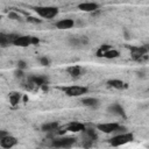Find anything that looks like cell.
<instances>
[{
  "instance_id": "cell-1",
  "label": "cell",
  "mask_w": 149,
  "mask_h": 149,
  "mask_svg": "<svg viewBox=\"0 0 149 149\" xmlns=\"http://www.w3.org/2000/svg\"><path fill=\"white\" fill-rule=\"evenodd\" d=\"M134 140V135L132 133H118L115 136H113L112 139H109V144L112 147H120L123 146L128 142H132Z\"/></svg>"
},
{
  "instance_id": "cell-2",
  "label": "cell",
  "mask_w": 149,
  "mask_h": 149,
  "mask_svg": "<svg viewBox=\"0 0 149 149\" xmlns=\"http://www.w3.org/2000/svg\"><path fill=\"white\" fill-rule=\"evenodd\" d=\"M34 10L43 19H54L58 14V8L54 6H37L34 8Z\"/></svg>"
},
{
  "instance_id": "cell-3",
  "label": "cell",
  "mask_w": 149,
  "mask_h": 149,
  "mask_svg": "<svg viewBox=\"0 0 149 149\" xmlns=\"http://www.w3.org/2000/svg\"><path fill=\"white\" fill-rule=\"evenodd\" d=\"M98 130L105 133V134H112V133H123L126 130L125 127L120 126L118 122H105L97 125Z\"/></svg>"
},
{
  "instance_id": "cell-4",
  "label": "cell",
  "mask_w": 149,
  "mask_h": 149,
  "mask_svg": "<svg viewBox=\"0 0 149 149\" xmlns=\"http://www.w3.org/2000/svg\"><path fill=\"white\" fill-rule=\"evenodd\" d=\"M40 40L35 36H29V35H17L15 40L13 41V44L16 47H28L33 44H38Z\"/></svg>"
},
{
  "instance_id": "cell-5",
  "label": "cell",
  "mask_w": 149,
  "mask_h": 149,
  "mask_svg": "<svg viewBox=\"0 0 149 149\" xmlns=\"http://www.w3.org/2000/svg\"><path fill=\"white\" fill-rule=\"evenodd\" d=\"M63 92L69 97H80L87 93L88 88L86 86H79V85H71L66 87H62Z\"/></svg>"
},
{
  "instance_id": "cell-6",
  "label": "cell",
  "mask_w": 149,
  "mask_h": 149,
  "mask_svg": "<svg viewBox=\"0 0 149 149\" xmlns=\"http://www.w3.org/2000/svg\"><path fill=\"white\" fill-rule=\"evenodd\" d=\"M76 137H71V136H64V137H59V139H54L51 142V147L55 148H70L76 143Z\"/></svg>"
},
{
  "instance_id": "cell-7",
  "label": "cell",
  "mask_w": 149,
  "mask_h": 149,
  "mask_svg": "<svg viewBox=\"0 0 149 149\" xmlns=\"http://www.w3.org/2000/svg\"><path fill=\"white\" fill-rule=\"evenodd\" d=\"M129 50H130L132 58L135 59V61H139L142 56L147 55V52H148V48L147 47H135V45H132V47H129Z\"/></svg>"
},
{
  "instance_id": "cell-8",
  "label": "cell",
  "mask_w": 149,
  "mask_h": 149,
  "mask_svg": "<svg viewBox=\"0 0 149 149\" xmlns=\"http://www.w3.org/2000/svg\"><path fill=\"white\" fill-rule=\"evenodd\" d=\"M17 36V34H5V33H0V47H8L9 44H13V41L15 40V37Z\"/></svg>"
},
{
  "instance_id": "cell-9",
  "label": "cell",
  "mask_w": 149,
  "mask_h": 149,
  "mask_svg": "<svg viewBox=\"0 0 149 149\" xmlns=\"http://www.w3.org/2000/svg\"><path fill=\"white\" fill-rule=\"evenodd\" d=\"M78 9H80L81 12H87V13H92L99 9V5L97 2H81L78 5Z\"/></svg>"
},
{
  "instance_id": "cell-10",
  "label": "cell",
  "mask_w": 149,
  "mask_h": 149,
  "mask_svg": "<svg viewBox=\"0 0 149 149\" xmlns=\"http://www.w3.org/2000/svg\"><path fill=\"white\" fill-rule=\"evenodd\" d=\"M16 144H17L16 137H14V136H12L9 134H7L6 136H3L0 140V146L3 147V148H12V147H14Z\"/></svg>"
},
{
  "instance_id": "cell-11",
  "label": "cell",
  "mask_w": 149,
  "mask_h": 149,
  "mask_svg": "<svg viewBox=\"0 0 149 149\" xmlns=\"http://www.w3.org/2000/svg\"><path fill=\"white\" fill-rule=\"evenodd\" d=\"M73 26H74V21L72 19H63V20H59L55 23V27L57 29H61V30L71 29Z\"/></svg>"
},
{
  "instance_id": "cell-12",
  "label": "cell",
  "mask_w": 149,
  "mask_h": 149,
  "mask_svg": "<svg viewBox=\"0 0 149 149\" xmlns=\"http://www.w3.org/2000/svg\"><path fill=\"white\" fill-rule=\"evenodd\" d=\"M29 81H30V84H33V85L43 86V87L45 88V86H47L49 79H48V77H45V76H31V77L29 78Z\"/></svg>"
},
{
  "instance_id": "cell-13",
  "label": "cell",
  "mask_w": 149,
  "mask_h": 149,
  "mask_svg": "<svg viewBox=\"0 0 149 149\" xmlns=\"http://www.w3.org/2000/svg\"><path fill=\"white\" fill-rule=\"evenodd\" d=\"M85 125L84 123H81V122H78V121H72V122H70L66 127H65V129L68 130V132H72V133H79V132H84L85 130Z\"/></svg>"
},
{
  "instance_id": "cell-14",
  "label": "cell",
  "mask_w": 149,
  "mask_h": 149,
  "mask_svg": "<svg viewBox=\"0 0 149 149\" xmlns=\"http://www.w3.org/2000/svg\"><path fill=\"white\" fill-rule=\"evenodd\" d=\"M88 43V38L86 36H80V37H71L70 38V44L73 47H81Z\"/></svg>"
},
{
  "instance_id": "cell-15",
  "label": "cell",
  "mask_w": 149,
  "mask_h": 149,
  "mask_svg": "<svg viewBox=\"0 0 149 149\" xmlns=\"http://www.w3.org/2000/svg\"><path fill=\"white\" fill-rule=\"evenodd\" d=\"M107 111L112 114H115V115H120V116H125V109L121 107V105L119 104H113V105H109Z\"/></svg>"
},
{
  "instance_id": "cell-16",
  "label": "cell",
  "mask_w": 149,
  "mask_h": 149,
  "mask_svg": "<svg viewBox=\"0 0 149 149\" xmlns=\"http://www.w3.org/2000/svg\"><path fill=\"white\" fill-rule=\"evenodd\" d=\"M58 127H59V125H58L57 121H51V122L43 123V125L41 126V129H42L43 132H45V133H51V132L57 130Z\"/></svg>"
},
{
  "instance_id": "cell-17",
  "label": "cell",
  "mask_w": 149,
  "mask_h": 149,
  "mask_svg": "<svg viewBox=\"0 0 149 149\" xmlns=\"http://www.w3.org/2000/svg\"><path fill=\"white\" fill-rule=\"evenodd\" d=\"M107 85L109 86V87H113V88H116V90H121V88H125L127 85L122 81V80H120V79H109L108 81H107Z\"/></svg>"
},
{
  "instance_id": "cell-18",
  "label": "cell",
  "mask_w": 149,
  "mask_h": 149,
  "mask_svg": "<svg viewBox=\"0 0 149 149\" xmlns=\"http://www.w3.org/2000/svg\"><path fill=\"white\" fill-rule=\"evenodd\" d=\"M68 73L71 76V77H79L81 74V71L83 69L79 66V65H72V66H69L66 69Z\"/></svg>"
},
{
  "instance_id": "cell-19",
  "label": "cell",
  "mask_w": 149,
  "mask_h": 149,
  "mask_svg": "<svg viewBox=\"0 0 149 149\" xmlns=\"http://www.w3.org/2000/svg\"><path fill=\"white\" fill-rule=\"evenodd\" d=\"M81 104H83L84 106L95 108V107L99 105V100L95 99V98H91V97H88V98H84V99L81 100Z\"/></svg>"
},
{
  "instance_id": "cell-20",
  "label": "cell",
  "mask_w": 149,
  "mask_h": 149,
  "mask_svg": "<svg viewBox=\"0 0 149 149\" xmlns=\"http://www.w3.org/2000/svg\"><path fill=\"white\" fill-rule=\"evenodd\" d=\"M119 51L118 50H115V49H113V48H111V49H108V50H106L102 55H101V57H104V58H108V59H113V58H116V57H119Z\"/></svg>"
},
{
  "instance_id": "cell-21",
  "label": "cell",
  "mask_w": 149,
  "mask_h": 149,
  "mask_svg": "<svg viewBox=\"0 0 149 149\" xmlns=\"http://www.w3.org/2000/svg\"><path fill=\"white\" fill-rule=\"evenodd\" d=\"M20 99H21V95H20L19 93H16V92L10 93V95H9V102H10L13 106H16V105L20 102Z\"/></svg>"
},
{
  "instance_id": "cell-22",
  "label": "cell",
  "mask_w": 149,
  "mask_h": 149,
  "mask_svg": "<svg viewBox=\"0 0 149 149\" xmlns=\"http://www.w3.org/2000/svg\"><path fill=\"white\" fill-rule=\"evenodd\" d=\"M112 47L111 45H108V44H104V45H101L99 49H98V51H97V56L98 57H101V55L106 51V50H108V49H111Z\"/></svg>"
},
{
  "instance_id": "cell-23",
  "label": "cell",
  "mask_w": 149,
  "mask_h": 149,
  "mask_svg": "<svg viewBox=\"0 0 149 149\" xmlns=\"http://www.w3.org/2000/svg\"><path fill=\"white\" fill-rule=\"evenodd\" d=\"M40 63H41V65H43V66H48L49 64H50V59L47 57V56H42V57H40Z\"/></svg>"
},
{
  "instance_id": "cell-24",
  "label": "cell",
  "mask_w": 149,
  "mask_h": 149,
  "mask_svg": "<svg viewBox=\"0 0 149 149\" xmlns=\"http://www.w3.org/2000/svg\"><path fill=\"white\" fill-rule=\"evenodd\" d=\"M27 21L33 22V23H41V22H42V20H40V19H37V17H34V16H28V17H27Z\"/></svg>"
},
{
  "instance_id": "cell-25",
  "label": "cell",
  "mask_w": 149,
  "mask_h": 149,
  "mask_svg": "<svg viewBox=\"0 0 149 149\" xmlns=\"http://www.w3.org/2000/svg\"><path fill=\"white\" fill-rule=\"evenodd\" d=\"M26 62L24 61H19L17 62V69H20V70H23V69H26Z\"/></svg>"
},
{
  "instance_id": "cell-26",
  "label": "cell",
  "mask_w": 149,
  "mask_h": 149,
  "mask_svg": "<svg viewBox=\"0 0 149 149\" xmlns=\"http://www.w3.org/2000/svg\"><path fill=\"white\" fill-rule=\"evenodd\" d=\"M8 17H9V19H12V20H17V19H20V16H19L16 13H13V12L8 14Z\"/></svg>"
},
{
  "instance_id": "cell-27",
  "label": "cell",
  "mask_w": 149,
  "mask_h": 149,
  "mask_svg": "<svg viewBox=\"0 0 149 149\" xmlns=\"http://www.w3.org/2000/svg\"><path fill=\"white\" fill-rule=\"evenodd\" d=\"M15 76H16V77H19V78H22V77H23V72H22V70H20V69H19V70L15 72Z\"/></svg>"
},
{
  "instance_id": "cell-28",
  "label": "cell",
  "mask_w": 149,
  "mask_h": 149,
  "mask_svg": "<svg viewBox=\"0 0 149 149\" xmlns=\"http://www.w3.org/2000/svg\"><path fill=\"white\" fill-rule=\"evenodd\" d=\"M7 134H8V133H7L6 130H0V140H1L3 136H6Z\"/></svg>"
},
{
  "instance_id": "cell-29",
  "label": "cell",
  "mask_w": 149,
  "mask_h": 149,
  "mask_svg": "<svg viewBox=\"0 0 149 149\" xmlns=\"http://www.w3.org/2000/svg\"><path fill=\"white\" fill-rule=\"evenodd\" d=\"M0 20H1V16H0Z\"/></svg>"
}]
</instances>
